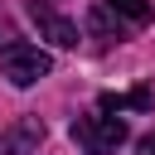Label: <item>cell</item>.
I'll use <instances>...</instances> for the list:
<instances>
[{
  "instance_id": "cell-1",
  "label": "cell",
  "mask_w": 155,
  "mask_h": 155,
  "mask_svg": "<svg viewBox=\"0 0 155 155\" xmlns=\"http://www.w3.org/2000/svg\"><path fill=\"white\" fill-rule=\"evenodd\" d=\"M73 140H78L87 155H111V150L126 140V121H121V116H78V121H73Z\"/></svg>"
},
{
  "instance_id": "cell-2",
  "label": "cell",
  "mask_w": 155,
  "mask_h": 155,
  "mask_svg": "<svg viewBox=\"0 0 155 155\" xmlns=\"http://www.w3.org/2000/svg\"><path fill=\"white\" fill-rule=\"evenodd\" d=\"M0 68H5V78H10L15 87H34L39 78H48L53 58H48L44 48H34V44H10V48L0 53Z\"/></svg>"
},
{
  "instance_id": "cell-3",
  "label": "cell",
  "mask_w": 155,
  "mask_h": 155,
  "mask_svg": "<svg viewBox=\"0 0 155 155\" xmlns=\"http://www.w3.org/2000/svg\"><path fill=\"white\" fill-rule=\"evenodd\" d=\"M29 19L39 24V34H44L53 48H78V24L63 19L58 10H48V0H29Z\"/></svg>"
},
{
  "instance_id": "cell-4",
  "label": "cell",
  "mask_w": 155,
  "mask_h": 155,
  "mask_svg": "<svg viewBox=\"0 0 155 155\" xmlns=\"http://www.w3.org/2000/svg\"><path fill=\"white\" fill-rule=\"evenodd\" d=\"M87 34H92L97 44H116V39H121V24H111V10H107V5H92V10H87Z\"/></svg>"
},
{
  "instance_id": "cell-5",
  "label": "cell",
  "mask_w": 155,
  "mask_h": 155,
  "mask_svg": "<svg viewBox=\"0 0 155 155\" xmlns=\"http://www.w3.org/2000/svg\"><path fill=\"white\" fill-rule=\"evenodd\" d=\"M102 5H107L111 15H121L126 24H150V19H155V5H150V0H102Z\"/></svg>"
},
{
  "instance_id": "cell-6",
  "label": "cell",
  "mask_w": 155,
  "mask_h": 155,
  "mask_svg": "<svg viewBox=\"0 0 155 155\" xmlns=\"http://www.w3.org/2000/svg\"><path fill=\"white\" fill-rule=\"evenodd\" d=\"M39 140H44V126L39 121H19V131H15L10 145H39Z\"/></svg>"
},
{
  "instance_id": "cell-7",
  "label": "cell",
  "mask_w": 155,
  "mask_h": 155,
  "mask_svg": "<svg viewBox=\"0 0 155 155\" xmlns=\"http://www.w3.org/2000/svg\"><path fill=\"white\" fill-rule=\"evenodd\" d=\"M140 155H155V131H150V136H140Z\"/></svg>"
},
{
  "instance_id": "cell-8",
  "label": "cell",
  "mask_w": 155,
  "mask_h": 155,
  "mask_svg": "<svg viewBox=\"0 0 155 155\" xmlns=\"http://www.w3.org/2000/svg\"><path fill=\"white\" fill-rule=\"evenodd\" d=\"M0 155H15V145H10V140H0Z\"/></svg>"
}]
</instances>
